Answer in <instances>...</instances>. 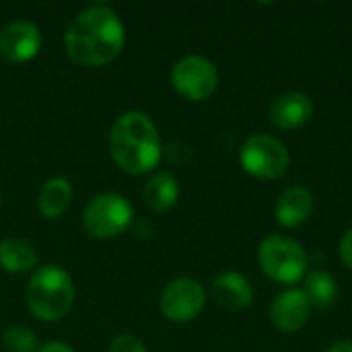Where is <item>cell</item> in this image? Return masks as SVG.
<instances>
[{"label": "cell", "mask_w": 352, "mask_h": 352, "mask_svg": "<svg viewBox=\"0 0 352 352\" xmlns=\"http://www.w3.org/2000/svg\"><path fill=\"white\" fill-rule=\"evenodd\" d=\"M70 202H72L70 182L62 175H56L43 184L39 198H37V208L43 219L54 221V219H60L70 208Z\"/></svg>", "instance_id": "cell-16"}, {"label": "cell", "mask_w": 352, "mask_h": 352, "mask_svg": "<svg viewBox=\"0 0 352 352\" xmlns=\"http://www.w3.org/2000/svg\"><path fill=\"white\" fill-rule=\"evenodd\" d=\"M144 204L153 212H169L179 200V184L173 173L157 171L142 188Z\"/></svg>", "instance_id": "cell-14"}, {"label": "cell", "mask_w": 352, "mask_h": 352, "mask_svg": "<svg viewBox=\"0 0 352 352\" xmlns=\"http://www.w3.org/2000/svg\"><path fill=\"white\" fill-rule=\"evenodd\" d=\"M0 200H2V192H0Z\"/></svg>", "instance_id": "cell-23"}, {"label": "cell", "mask_w": 352, "mask_h": 352, "mask_svg": "<svg viewBox=\"0 0 352 352\" xmlns=\"http://www.w3.org/2000/svg\"><path fill=\"white\" fill-rule=\"evenodd\" d=\"M210 295L214 303L227 311H243L254 303L252 283L235 270H227L214 276L210 285Z\"/></svg>", "instance_id": "cell-12"}, {"label": "cell", "mask_w": 352, "mask_h": 352, "mask_svg": "<svg viewBox=\"0 0 352 352\" xmlns=\"http://www.w3.org/2000/svg\"><path fill=\"white\" fill-rule=\"evenodd\" d=\"M126 43V27L120 14L107 4L82 8L64 33V47L72 62L97 68L113 62Z\"/></svg>", "instance_id": "cell-1"}, {"label": "cell", "mask_w": 352, "mask_h": 352, "mask_svg": "<svg viewBox=\"0 0 352 352\" xmlns=\"http://www.w3.org/2000/svg\"><path fill=\"white\" fill-rule=\"evenodd\" d=\"M41 41V31L33 21H10L0 29V56L10 64H25L39 54Z\"/></svg>", "instance_id": "cell-9"}, {"label": "cell", "mask_w": 352, "mask_h": 352, "mask_svg": "<svg viewBox=\"0 0 352 352\" xmlns=\"http://www.w3.org/2000/svg\"><path fill=\"white\" fill-rule=\"evenodd\" d=\"M109 155L113 163L130 175L153 171L163 157L155 122L144 111L132 109L122 113L109 130Z\"/></svg>", "instance_id": "cell-2"}, {"label": "cell", "mask_w": 352, "mask_h": 352, "mask_svg": "<svg viewBox=\"0 0 352 352\" xmlns=\"http://www.w3.org/2000/svg\"><path fill=\"white\" fill-rule=\"evenodd\" d=\"M311 303L301 289H287L270 303V322L283 334H295L303 330L311 318Z\"/></svg>", "instance_id": "cell-10"}, {"label": "cell", "mask_w": 352, "mask_h": 352, "mask_svg": "<svg viewBox=\"0 0 352 352\" xmlns=\"http://www.w3.org/2000/svg\"><path fill=\"white\" fill-rule=\"evenodd\" d=\"M132 204L118 192L95 194L82 212V225L95 239H113L132 223Z\"/></svg>", "instance_id": "cell-6"}, {"label": "cell", "mask_w": 352, "mask_h": 352, "mask_svg": "<svg viewBox=\"0 0 352 352\" xmlns=\"http://www.w3.org/2000/svg\"><path fill=\"white\" fill-rule=\"evenodd\" d=\"M171 85L188 101H206L219 89V70L212 60L188 54L179 58L171 68Z\"/></svg>", "instance_id": "cell-7"}, {"label": "cell", "mask_w": 352, "mask_h": 352, "mask_svg": "<svg viewBox=\"0 0 352 352\" xmlns=\"http://www.w3.org/2000/svg\"><path fill=\"white\" fill-rule=\"evenodd\" d=\"M206 305V291L204 287L190 278L177 276L165 285L159 297V309L165 320L173 324H188L196 320Z\"/></svg>", "instance_id": "cell-8"}, {"label": "cell", "mask_w": 352, "mask_h": 352, "mask_svg": "<svg viewBox=\"0 0 352 352\" xmlns=\"http://www.w3.org/2000/svg\"><path fill=\"white\" fill-rule=\"evenodd\" d=\"M37 352H74V349L66 342H60V340H50L45 342L43 346H39Z\"/></svg>", "instance_id": "cell-21"}, {"label": "cell", "mask_w": 352, "mask_h": 352, "mask_svg": "<svg viewBox=\"0 0 352 352\" xmlns=\"http://www.w3.org/2000/svg\"><path fill=\"white\" fill-rule=\"evenodd\" d=\"M243 171L256 179L272 182L285 177L291 167V153L283 140L270 134H252L239 148Z\"/></svg>", "instance_id": "cell-5"}, {"label": "cell", "mask_w": 352, "mask_h": 352, "mask_svg": "<svg viewBox=\"0 0 352 352\" xmlns=\"http://www.w3.org/2000/svg\"><path fill=\"white\" fill-rule=\"evenodd\" d=\"M258 264L270 280L287 287L301 283L309 268V260L301 243L276 233L262 239L258 248Z\"/></svg>", "instance_id": "cell-4"}, {"label": "cell", "mask_w": 352, "mask_h": 352, "mask_svg": "<svg viewBox=\"0 0 352 352\" xmlns=\"http://www.w3.org/2000/svg\"><path fill=\"white\" fill-rule=\"evenodd\" d=\"M39 254L23 237H6L0 241V268L10 274H23L37 268Z\"/></svg>", "instance_id": "cell-15"}, {"label": "cell", "mask_w": 352, "mask_h": 352, "mask_svg": "<svg viewBox=\"0 0 352 352\" xmlns=\"http://www.w3.org/2000/svg\"><path fill=\"white\" fill-rule=\"evenodd\" d=\"M109 352H148L144 342L134 334H120L111 340Z\"/></svg>", "instance_id": "cell-19"}, {"label": "cell", "mask_w": 352, "mask_h": 352, "mask_svg": "<svg viewBox=\"0 0 352 352\" xmlns=\"http://www.w3.org/2000/svg\"><path fill=\"white\" fill-rule=\"evenodd\" d=\"M301 291L305 293L314 309H328L338 297V285L334 276L326 270H309L303 278Z\"/></svg>", "instance_id": "cell-17"}, {"label": "cell", "mask_w": 352, "mask_h": 352, "mask_svg": "<svg viewBox=\"0 0 352 352\" xmlns=\"http://www.w3.org/2000/svg\"><path fill=\"white\" fill-rule=\"evenodd\" d=\"M2 344L8 352H37V336L21 324H12L2 334Z\"/></svg>", "instance_id": "cell-18"}, {"label": "cell", "mask_w": 352, "mask_h": 352, "mask_svg": "<svg viewBox=\"0 0 352 352\" xmlns=\"http://www.w3.org/2000/svg\"><path fill=\"white\" fill-rule=\"evenodd\" d=\"M338 254H340L342 264L352 272V227L342 235L340 245H338Z\"/></svg>", "instance_id": "cell-20"}, {"label": "cell", "mask_w": 352, "mask_h": 352, "mask_svg": "<svg viewBox=\"0 0 352 352\" xmlns=\"http://www.w3.org/2000/svg\"><path fill=\"white\" fill-rule=\"evenodd\" d=\"M29 311L41 322H58L68 316L74 303L72 276L60 266H41L33 272L25 289Z\"/></svg>", "instance_id": "cell-3"}, {"label": "cell", "mask_w": 352, "mask_h": 352, "mask_svg": "<svg viewBox=\"0 0 352 352\" xmlns=\"http://www.w3.org/2000/svg\"><path fill=\"white\" fill-rule=\"evenodd\" d=\"M324 352H352V340H338Z\"/></svg>", "instance_id": "cell-22"}, {"label": "cell", "mask_w": 352, "mask_h": 352, "mask_svg": "<svg viewBox=\"0 0 352 352\" xmlns=\"http://www.w3.org/2000/svg\"><path fill=\"white\" fill-rule=\"evenodd\" d=\"M314 194L305 186H291L287 188L274 206V217L276 223L285 229H295L301 227L305 221H309L314 212Z\"/></svg>", "instance_id": "cell-13"}, {"label": "cell", "mask_w": 352, "mask_h": 352, "mask_svg": "<svg viewBox=\"0 0 352 352\" xmlns=\"http://www.w3.org/2000/svg\"><path fill=\"white\" fill-rule=\"evenodd\" d=\"M314 116V101L301 91H285L268 105V120L278 130H299Z\"/></svg>", "instance_id": "cell-11"}]
</instances>
